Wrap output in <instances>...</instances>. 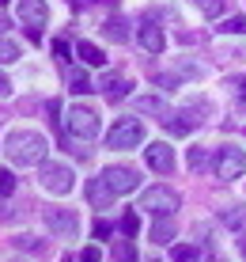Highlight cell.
Returning <instances> with one entry per match:
<instances>
[{
    "mask_svg": "<svg viewBox=\"0 0 246 262\" xmlns=\"http://www.w3.org/2000/svg\"><path fill=\"white\" fill-rule=\"evenodd\" d=\"M170 262H201V247H193V243H175V247H170Z\"/></svg>",
    "mask_w": 246,
    "mask_h": 262,
    "instance_id": "17",
    "label": "cell"
},
{
    "mask_svg": "<svg viewBox=\"0 0 246 262\" xmlns=\"http://www.w3.org/2000/svg\"><path fill=\"white\" fill-rule=\"evenodd\" d=\"M121 228H125V236L133 239L136 232H140V216H136V213H125V216H121Z\"/></svg>",
    "mask_w": 246,
    "mask_h": 262,
    "instance_id": "27",
    "label": "cell"
},
{
    "mask_svg": "<svg viewBox=\"0 0 246 262\" xmlns=\"http://www.w3.org/2000/svg\"><path fill=\"white\" fill-rule=\"evenodd\" d=\"M114 258H117V262H136L133 243H129V239H117V243H114Z\"/></svg>",
    "mask_w": 246,
    "mask_h": 262,
    "instance_id": "25",
    "label": "cell"
},
{
    "mask_svg": "<svg viewBox=\"0 0 246 262\" xmlns=\"http://www.w3.org/2000/svg\"><path fill=\"white\" fill-rule=\"evenodd\" d=\"M99 258H103V255H99V247H87L84 255H80V262H99Z\"/></svg>",
    "mask_w": 246,
    "mask_h": 262,
    "instance_id": "32",
    "label": "cell"
},
{
    "mask_svg": "<svg viewBox=\"0 0 246 262\" xmlns=\"http://www.w3.org/2000/svg\"><path fill=\"white\" fill-rule=\"evenodd\" d=\"M68 88H72L76 95H87V92H95V84L87 80V72H84V69H72V72H68Z\"/></svg>",
    "mask_w": 246,
    "mask_h": 262,
    "instance_id": "20",
    "label": "cell"
},
{
    "mask_svg": "<svg viewBox=\"0 0 246 262\" xmlns=\"http://www.w3.org/2000/svg\"><path fill=\"white\" fill-rule=\"evenodd\" d=\"M61 262H72V255H65V258H61Z\"/></svg>",
    "mask_w": 246,
    "mask_h": 262,
    "instance_id": "37",
    "label": "cell"
},
{
    "mask_svg": "<svg viewBox=\"0 0 246 262\" xmlns=\"http://www.w3.org/2000/svg\"><path fill=\"white\" fill-rule=\"evenodd\" d=\"M220 31L224 34H246V15H231V19H224Z\"/></svg>",
    "mask_w": 246,
    "mask_h": 262,
    "instance_id": "26",
    "label": "cell"
},
{
    "mask_svg": "<svg viewBox=\"0 0 246 262\" xmlns=\"http://www.w3.org/2000/svg\"><path fill=\"white\" fill-rule=\"evenodd\" d=\"M189 4H193V8H197L201 15H208V19L224 15V0H189Z\"/></svg>",
    "mask_w": 246,
    "mask_h": 262,
    "instance_id": "21",
    "label": "cell"
},
{
    "mask_svg": "<svg viewBox=\"0 0 246 262\" xmlns=\"http://www.w3.org/2000/svg\"><path fill=\"white\" fill-rule=\"evenodd\" d=\"M216 179H224V183H231V179H242L246 175V152L235 148V144H224V148H216Z\"/></svg>",
    "mask_w": 246,
    "mask_h": 262,
    "instance_id": "3",
    "label": "cell"
},
{
    "mask_svg": "<svg viewBox=\"0 0 246 262\" xmlns=\"http://www.w3.org/2000/svg\"><path fill=\"white\" fill-rule=\"evenodd\" d=\"M140 209H148L152 216H175L178 209V194L170 186H148L140 194Z\"/></svg>",
    "mask_w": 246,
    "mask_h": 262,
    "instance_id": "5",
    "label": "cell"
},
{
    "mask_svg": "<svg viewBox=\"0 0 246 262\" xmlns=\"http://www.w3.org/2000/svg\"><path fill=\"white\" fill-rule=\"evenodd\" d=\"M15 61H19V46L8 42V38H0V65H15Z\"/></svg>",
    "mask_w": 246,
    "mask_h": 262,
    "instance_id": "23",
    "label": "cell"
},
{
    "mask_svg": "<svg viewBox=\"0 0 246 262\" xmlns=\"http://www.w3.org/2000/svg\"><path fill=\"white\" fill-rule=\"evenodd\" d=\"M175 239V221L170 216H159L156 228H152V243H170Z\"/></svg>",
    "mask_w": 246,
    "mask_h": 262,
    "instance_id": "19",
    "label": "cell"
},
{
    "mask_svg": "<svg viewBox=\"0 0 246 262\" xmlns=\"http://www.w3.org/2000/svg\"><path fill=\"white\" fill-rule=\"evenodd\" d=\"M76 53H80V61H84V65H95V69L106 61V57H103V50H99L95 42H80V46H76Z\"/></svg>",
    "mask_w": 246,
    "mask_h": 262,
    "instance_id": "18",
    "label": "cell"
},
{
    "mask_svg": "<svg viewBox=\"0 0 246 262\" xmlns=\"http://www.w3.org/2000/svg\"><path fill=\"white\" fill-rule=\"evenodd\" d=\"M208 164V156H205V148H189V167H193V171H201Z\"/></svg>",
    "mask_w": 246,
    "mask_h": 262,
    "instance_id": "29",
    "label": "cell"
},
{
    "mask_svg": "<svg viewBox=\"0 0 246 262\" xmlns=\"http://www.w3.org/2000/svg\"><path fill=\"white\" fill-rule=\"evenodd\" d=\"M15 15H19V23L27 27V31H38V27L50 23L45 0H15Z\"/></svg>",
    "mask_w": 246,
    "mask_h": 262,
    "instance_id": "8",
    "label": "cell"
},
{
    "mask_svg": "<svg viewBox=\"0 0 246 262\" xmlns=\"http://www.w3.org/2000/svg\"><path fill=\"white\" fill-rule=\"evenodd\" d=\"M224 88H227V92H231L235 99H239V103H246V76H227V80H224Z\"/></svg>",
    "mask_w": 246,
    "mask_h": 262,
    "instance_id": "24",
    "label": "cell"
},
{
    "mask_svg": "<svg viewBox=\"0 0 246 262\" xmlns=\"http://www.w3.org/2000/svg\"><path fill=\"white\" fill-rule=\"evenodd\" d=\"M4 27H8V23H4V19H0V34H4Z\"/></svg>",
    "mask_w": 246,
    "mask_h": 262,
    "instance_id": "35",
    "label": "cell"
},
{
    "mask_svg": "<svg viewBox=\"0 0 246 262\" xmlns=\"http://www.w3.org/2000/svg\"><path fill=\"white\" fill-rule=\"evenodd\" d=\"M133 106H136L140 114H156V118H170V106H167V99H159V95H140Z\"/></svg>",
    "mask_w": 246,
    "mask_h": 262,
    "instance_id": "14",
    "label": "cell"
},
{
    "mask_svg": "<svg viewBox=\"0 0 246 262\" xmlns=\"http://www.w3.org/2000/svg\"><path fill=\"white\" fill-rule=\"evenodd\" d=\"M8 92H12V84H8V76L0 72V95H8Z\"/></svg>",
    "mask_w": 246,
    "mask_h": 262,
    "instance_id": "33",
    "label": "cell"
},
{
    "mask_svg": "<svg viewBox=\"0 0 246 262\" xmlns=\"http://www.w3.org/2000/svg\"><path fill=\"white\" fill-rule=\"evenodd\" d=\"M103 183L110 186L114 194H133L136 186H140V175H136L133 167H106L103 171Z\"/></svg>",
    "mask_w": 246,
    "mask_h": 262,
    "instance_id": "9",
    "label": "cell"
},
{
    "mask_svg": "<svg viewBox=\"0 0 246 262\" xmlns=\"http://www.w3.org/2000/svg\"><path fill=\"white\" fill-rule=\"evenodd\" d=\"M201 122V118H193V114H175V118H163V125H167V133H175V137H182V133H189L193 125Z\"/></svg>",
    "mask_w": 246,
    "mask_h": 262,
    "instance_id": "15",
    "label": "cell"
},
{
    "mask_svg": "<svg viewBox=\"0 0 246 262\" xmlns=\"http://www.w3.org/2000/svg\"><path fill=\"white\" fill-rule=\"evenodd\" d=\"M144 160H148V167L159 171V175H170V171H175V152H170V144H163V141L148 144V148H144Z\"/></svg>",
    "mask_w": 246,
    "mask_h": 262,
    "instance_id": "10",
    "label": "cell"
},
{
    "mask_svg": "<svg viewBox=\"0 0 246 262\" xmlns=\"http://www.w3.org/2000/svg\"><path fill=\"white\" fill-rule=\"evenodd\" d=\"M140 141H144V122H136V118L114 122L110 133H106V148H136Z\"/></svg>",
    "mask_w": 246,
    "mask_h": 262,
    "instance_id": "6",
    "label": "cell"
},
{
    "mask_svg": "<svg viewBox=\"0 0 246 262\" xmlns=\"http://www.w3.org/2000/svg\"><path fill=\"white\" fill-rule=\"evenodd\" d=\"M114 198H117V194H114L110 186L103 183V175H99V179H91V183H87V202L95 205V209H106V205H110Z\"/></svg>",
    "mask_w": 246,
    "mask_h": 262,
    "instance_id": "13",
    "label": "cell"
},
{
    "mask_svg": "<svg viewBox=\"0 0 246 262\" xmlns=\"http://www.w3.org/2000/svg\"><path fill=\"white\" fill-rule=\"evenodd\" d=\"M103 34H106L110 42H125V38H129V31H125V23H121V19H106Z\"/></svg>",
    "mask_w": 246,
    "mask_h": 262,
    "instance_id": "22",
    "label": "cell"
},
{
    "mask_svg": "<svg viewBox=\"0 0 246 262\" xmlns=\"http://www.w3.org/2000/svg\"><path fill=\"white\" fill-rule=\"evenodd\" d=\"M65 129H68V137H80V141H95L99 137V114L91 111V106H68V114H65Z\"/></svg>",
    "mask_w": 246,
    "mask_h": 262,
    "instance_id": "2",
    "label": "cell"
},
{
    "mask_svg": "<svg viewBox=\"0 0 246 262\" xmlns=\"http://www.w3.org/2000/svg\"><path fill=\"white\" fill-rule=\"evenodd\" d=\"M136 38H140V46L148 53H163V50H167V38H163V31L156 23H144L140 31H136Z\"/></svg>",
    "mask_w": 246,
    "mask_h": 262,
    "instance_id": "12",
    "label": "cell"
},
{
    "mask_svg": "<svg viewBox=\"0 0 246 262\" xmlns=\"http://www.w3.org/2000/svg\"><path fill=\"white\" fill-rule=\"evenodd\" d=\"M208 262H227V258H208Z\"/></svg>",
    "mask_w": 246,
    "mask_h": 262,
    "instance_id": "36",
    "label": "cell"
},
{
    "mask_svg": "<svg viewBox=\"0 0 246 262\" xmlns=\"http://www.w3.org/2000/svg\"><path fill=\"white\" fill-rule=\"evenodd\" d=\"M53 53H57L61 61H72V57H68V42H65V38H57V42H53Z\"/></svg>",
    "mask_w": 246,
    "mask_h": 262,
    "instance_id": "31",
    "label": "cell"
},
{
    "mask_svg": "<svg viewBox=\"0 0 246 262\" xmlns=\"http://www.w3.org/2000/svg\"><path fill=\"white\" fill-rule=\"evenodd\" d=\"M220 221H224V228H231V232H246V209H242V205H231V209H224Z\"/></svg>",
    "mask_w": 246,
    "mask_h": 262,
    "instance_id": "16",
    "label": "cell"
},
{
    "mask_svg": "<svg viewBox=\"0 0 246 262\" xmlns=\"http://www.w3.org/2000/svg\"><path fill=\"white\" fill-rule=\"evenodd\" d=\"M42 221H45V228H50L57 239H76V232H80V216L72 209H45Z\"/></svg>",
    "mask_w": 246,
    "mask_h": 262,
    "instance_id": "7",
    "label": "cell"
},
{
    "mask_svg": "<svg viewBox=\"0 0 246 262\" xmlns=\"http://www.w3.org/2000/svg\"><path fill=\"white\" fill-rule=\"evenodd\" d=\"M45 152H50V144H45V137L34 133V129H12L4 137V156L12 160L15 167H42Z\"/></svg>",
    "mask_w": 246,
    "mask_h": 262,
    "instance_id": "1",
    "label": "cell"
},
{
    "mask_svg": "<svg viewBox=\"0 0 246 262\" xmlns=\"http://www.w3.org/2000/svg\"><path fill=\"white\" fill-rule=\"evenodd\" d=\"M8 194H15V175L12 171H0V198H8Z\"/></svg>",
    "mask_w": 246,
    "mask_h": 262,
    "instance_id": "28",
    "label": "cell"
},
{
    "mask_svg": "<svg viewBox=\"0 0 246 262\" xmlns=\"http://www.w3.org/2000/svg\"><path fill=\"white\" fill-rule=\"evenodd\" d=\"M38 183H42V190L65 198V194H72V186H76V175H72V167H68V164H42Z\"/></svg>",
    "mask_w": 246,
    "mask_h": 262,
    "instance_id": "4",
    "label": "cell"
},
{
    "mask_svg": "<svg viewBox=\"0 0 246 262\" xmlns=\"http://www.w3.org/2000/svg\"><path fill=\"white\" fill-rule=\"evenodd\" d=\"M239 251H242V258H246V232H242V239H239Z\"/></svg>",
    "mask_w": 246,
    "mask_h": 262,
    "instance_id": "34",
    "label": "cell"
},
{
    "mask_svg": "<svg viewBox=\"0 0 246 262\" xmlns=\"http://www.w3.org/2000/svg\"><path fill=\"white\" fill-rule=\"evenodd\" d=\"M0 4H8V0H0Z\"/></svg>",
    "mask_w": 246,
    "mask_h": 262,
    "instance_id": "38",
    "label": "cell"
},
{
    "mask_svg": "<svg viewBox=\"0 0 246 262\" xmlns=\"http://www.w3.org/2000/svg\"><path fill=\"white\" fill-rule=\"evenodd\" d=\"M110 221H95V239H106V236H110Z\"/></svg>",
    "mask_w": 246,
    "mask_h": 262,
    "instance_id": "30",
    "label": "cell"
},
{
    "mask_svg": "<svg viewBox=\"0 0 246 262\" xmlns=\"http://www.w3.org/2000/svg\"><path fill=\"white\" fill-rule=\"evenodd\" d=\"M129 80H125V76H117V72H106V76L103 80H99V92H103L106 99H125V95H129Z\"/></svg>",
    "mask_w": 246,
    "mask_h": 262,
    "instance_id": "11",
    "label": "cell"
}]
</instances>
